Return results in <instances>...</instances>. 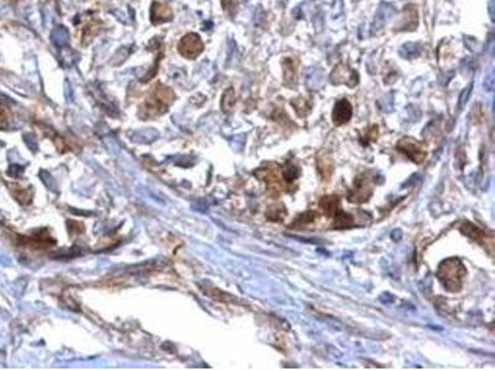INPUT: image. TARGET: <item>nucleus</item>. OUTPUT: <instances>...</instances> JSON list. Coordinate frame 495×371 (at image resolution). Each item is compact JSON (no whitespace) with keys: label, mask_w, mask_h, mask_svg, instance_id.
Wrapping results in <instances>:
<instances>
[{"label":"nucleus","mask_w":495,"mask_h":371,"mask_svg":"<svg viewBox=\"0 0 495 371\" xmlns=\"http://www.w3.org/2000/svg\"><path fill=\"white\" fill-rule=\"evenodd\" d=\"M222 5L223 9L230 15V16H234L235 11H237L238 7V1L237 0H222Z\"/></svg>","instance_id":"obj_25"},{"label":"nucleus","mask_w":495,"mask_h":371,"mask_svg":"<svg viewBox=\"0 0 495 371\" xmlns=\"http://www.w3.org/2000/svg\"><path fill=\"white\" fill-rule=\"evenodd\" d=\"M291 106L295 108L296 114H297L298 116H301V118H305V116L311 111V108H312L311 102L308 101V99L302 98V97L292 99V101H291Z\"/></svg>","instance_id":"obj_20"},{"label":"nucleus","mask_w":495,"mask_h":371,"mask_svg":"<svg viewBox=\"0 0 495 371\" xmlns=\"http://www.w3.org/2000/svg\"><path fill=\"white\" fill-rule=\"evenodd\" d=\"M151 17H153L154 22H163L167 21L168 19L172 17V12L166 5L160 4V2H155L153 5V11H151Z\"/></svg>","instance_id":"obj_17"},{"label":"nucleus","mask_w":495,"mask_h":371,"mask_svg":"<svg viewBox=\"0 0 495 371\" xmlns=\"http://www.w3.org/2000/svg\"><path fill=\"white\" fill-rule=\"evenodd\" d=\"M422 51V47L416 42H406L402 45L399 50V54L405 59H415L420 57Z\"/></svg>","instance_id":"obj_15"},{"label":"nucleus","mask_w":495,"mask_h":371,"mask_svg":"<svg viewBox=\"0 0 495 371\" xmlns=\"http://www.w3.org/2000/svg\"><path fill=\"white\" fill-rule=\"evenodd\" d=\"M396 14V7L391 4H387V2H382L378 7L377 12H375L374 20H373L372 24V29H370V32L372 35H378L383 29L385 27V25L387 24L390 19H391L394 15Z\"/></svg>","instance_id":"obj_7"},{"label":"nucleus","mask_w":495,"mask_h":371,"mask_svg":"<svg viewBox=\"0 0 495 371\" xmlns=\"http://www.w3.org/2000/svg\"><path fill=\"white\" fill-rule=\"evenodd\" d=\"M298 175H300V167L297 165H295L293 162L286 163L285 168L282 170V177L286 182L291 183L298 177Z\"/></svg>","instance_id":"obj_21"},{"label":"nucleus","mask_w":495,"mask_h":371,"mask_svg":"<svg viewBox=\"0 0 495 371\" xmlns=\"http://www.w3.org/2000/svg\"><path fill=\"white\" fill-rule=\"evenodd\" d=\"M317 218H318V213H317V212H313V211L305 212V213H302V214H300V215H298V216H296L295 220H293L292 223H291L290 228H292V229H303V228H305V226H307V225H310V224H312L313 221H315Z\"/></svg>","instance_id":"obj_16"},{"label":"nucleus","mask_w":495,"mask_h":371,"mask_svg":"<svg viewBox=\"0 0 495 371\" xmlns=\"http://www.w3.org/2000/svg\"><path fill=\"white\" fill-rule=\"evenodd\" d=\"M353 115V108L352 104L347 101V99H340L334 104V109L332 113V120L335 126L344 125V124L349 123Z\"/></svg>","instance_id":"obj_10"},{"label":"nucleus","mask_w":495,"mask_h":371,"mask_svg":"<svg viewBox=\"0 0 495 371\" xmlns=\"http://www.w3.org/2000/svg\"><path fill=\"white\" fill-rule=\"evenodd\" d=\"M297 67L298 62L291 57H286L282 61L283 81L286 86H295L297 84Z\"/></svg>","instance_id":"obj_12"},{"label":"nucleus","mask_w":495,"mask_h":371,"mask_svg":"<svg viewBox=\"0 0 495 371\" xmlns=\"http://www.w3.org/2000/svg\"><path fill=\"white\" fill-rule=\"evenodd\" d=\"M419 25V15L415 5H407L404 9L402 16L395 25L396 31H414Z\"/></svg>","instance_id":"obj_8"},{"label":"nucleus","mask_w":495,"mask_h":371,"mask_svg":"<svg viewBox=\"0 0 495 371\" xmlns=\"http://www.w3.org/2000/svg\"><path fill=\"white\" fill-rule=\"evenodd\" d=\"M306 84L311 89H318L325 81V72L320 66H312L306 71Z\"/></svg>","instance_id":"obj_13"},{"label":"nucleus","mask_w":495,"mask_h":371,"mask_svg":"<svg viewBox=\"0 0 495 371\" xmlns=\"http://www.w3.org/2000/svg\"><path fill=\"white\" fill-rule=\"evenodd\" d=\"M255 175L258 176L260 180L265 181L268 183L269 188L270 191H274L275 193H280V191L282 189V181H281V175L280 171L276 166L271 167H266V168H260L259 171H256Z\"/></svg>","instance_id":"obj_9"},{"label":"nucleus","mask_w":495,"mask_h":371,"mask_svg":"<svg viewBox=\"0 0 495 371\" xmlns=\"http://www.w3.org/2000/svg\"><path fill=\"white\" fill-rule=\"evenodd\" d=\"M235 103V94H234V89L233 88H228L227 91L224 92L222 97V109L223 111L228 113L230 109L233 108Z\"/></svg>","instance_id":"obj_22"},{"label":"nucleus","mask_w":495,"mask_h":371,"mask_svg":"<svg viewBox=\"0 0 495 371\" xmlns=\"http://www.w3.org/2000/svg\"><path fill=\"white\" fill-rule=\"evenodd\" d=\"M333 219H334V223H333V228L334 229H345V228H350V226L354 224V218L350 215L347 212L339 211L333 215Z\"/></svg>","instance_id":"obj_18"},{"label":"nucleus","mask_w":495,"mask_h":371,"mask_svg":"<svg viewBox=\"0 0 495 371\" xmlns=\"http://www.w3.org/2000/svg\"><path fill=\"white\" fill-rule=\"evenodd\" d=\"M373 194V187L370 185V181L367 175H362L355 178L354 187L348 193V199L352 203L362 204L369 201Z\"/></svg>","instance_id":"obj_4"},{"label":"nucleus","mask_w":495,"mask_h":371,"mask_svg":"<svg viewBox=\"0 0 495 371\" xmlns=\"http://www.w3.org/2000/svg\"><path fill=\"white\" fill-rule=\"evenodd\" d=\"M316 167L323 181H330L333 170H334V165H333V159L327 151H321L318 154L317 159H316Z\"/></svg>","instance_id":"obj_11"},{"label":"nucleus","mask_w":495,"mask_h":371,"mask_svg":"<svg viewBox=\"0 0 495 371\" xmlns=\"http://www.w3.org/2000/svg\"><path fill=\"white\" fill-rule=\"evenodd\" d=\"M396 149L417 165L424 162L427 158L426 146L414 138L400 139L396 144Z\"/></svg>","instance_id":"obj_2"},{"label":"nucleus","mask_w":495,"mask_h":371,"mask_svg":"<svg viewBox=\"0 0 495 371\" xmlns=\"http://www.w3.org/2000/svg\"><path fill=\"white\" fill-rule=\"evenodd\" d=\"M472 88H473V83H471L466 89H463V92H462L461 96H459V109L463 108V106H466L467 102H468L469 96H471L472 93Z\"/></svg>","instance_id":"obj_26"},{"label":"nucleus","mask_w":495,"mask_h":371,"mask_svg":"<svg viewBox=\"0 0 495 371\" xmlns=\"http://www.w3.org/2000/svg\"><path fill=\"white\" fill-rule=\"evenodd\" d=\"M203 49H205V46H203L202 40L196 34L186 35L180 41V45H178V50H180L181 54L187 57V58H196V57L202 53Z\"/></svg>","instance_id":"obj_6"},{"label":"nucleus","mask_w":495,"mask_h":371,"mask_svg":"<svg viewBox=\"0 0 495 371\" xmlns=\"http://www.w3.org/2000/svg\"><path fill=\"white\" fill-rule=\"evenodd\" d=\"M489 15H491V19H492V21H494V14H493V11H494V9H493V6H494V1L492 0V1H489Z\"/></svg>","instance_id":"obj_27"},{"label":"nucleus","mask_w":495,"mask_h":371,"mask_svg":"<svg viewBox=\"0 0 495 371\" xmlns=\"http://www.w3.org/2000/svg\"><path fill=\"white\" fill-rule=\"evenodd\" d=\"M330 79L333 84H345L349 88H354L359 82V74L349 64L339 63L330 72Z\"/></svg>","instance_id":"obj_3"},{"label":"nucleus","mask_w":495,"mask_h":371,"mask_svg":"<svg viewBox=\"0 0 495 371\" xmlns=\"http://www.w3.org/2000/svg\"><path fill=\"white\" fill-rule=\"evenodd\" d=\"M286 215H287V211L282 203L274 204V206L269 207L266 211V218L271 221H282Z\"/></svg>","instance_id":"obj_19"},{"label":"nucleus","mask_w":495,"mask_h":371,"mask_svg":"<svg viewBox=\"0 0 495 371\" xmlns=\"http://www.w3.org/2000/svg\"><path fill=\"white\" fill-rule=\"evenodd\" d=\"M467 270L458 258H449L442 261L437 270V277L448 292L462 290Z\"/></svg>","instance_id":"obj_1"},{"label":"nucleus","mask_w":495,"mask_h":371,"mask_svg":"<svg viewBox=\"0 0 495 371\" xmlns=\"http://www.w3.org/2000/svg\"><path fill=\"white\" fill-rule=\"evenodd\" d=\"M68 31L66 29H63V27H58V29H56L52 32V40H54L55 45H57V46H64L68 42Z\"/></svg>","instance_id":"obj_23"},{"label":"nucleus","mask_w":495,"mask_h":371,"mask_svg":"<svg viewBox=\"0 0 495 371\" xmlns=\"http://www.w3.org/2000/svg\"><path fill=\"white\" fill-rule=\"evenodd\" d=\"M459 229H461V233L463 235L468 236L469 239L477 241L478 244H482L486 248L493 249V235H491L486 230L477 226L476 224L471 223V221H464Z\"/></svg>","instance_id":"obj_5"},{"label":"nucleus","mask_w":495,"mask_h":371,"mask_svg":"<svg viewBox=\"0 0 495 371\" xmlns=\"http://www.w3.org/2000/svg\"><path fill=\"white\" fill-rule=\"evenodd\" d=\"M320 208L327 216H333L340 209V199L338 196H325L320 199Z\"/></svg>","instance_id":"obj_14"},{"label":"nucleus","mask_w":495,"mask_h":371,"mask_svg":"<svg viewBox=\"0 0 495 371\" xmlns=\"http://www.w3.org/2000/svg\"><path fill=\"white\" fill-rule=\"evenodd\" d=\"M238 59V47L233 40H229V51H228V66H233Z\"/></svg>","instance_id":"obj_24"}]
</instances>
